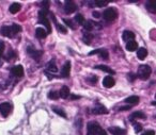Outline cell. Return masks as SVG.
Here are the masks:
<instances>
[{"instance_id": "cell-11", "label": "cell", "mask_w": 156, "mask_h": 135, "mask_svg": "<svg viewBox=\"0 0 156 135\" xmlns=\"http://www.w3.org/2000/svg\"><path fill=\"white\" fill-rule=\"evenodd\" d=\"M0 34L2 35V36L10 37V39H12V37L15 36L11 26H2L1 27V28H0Z\"/></svg>"}, {"instance_id": "cell-1", "label": "cell", "mask_w": 156, "mask_h": 135, "mask_svg": "<svg viewBox=\"0 0 156 135\" xmlns=\"http://www.w3.org/2000/svg\"><path fill=\"white\" fill-rule=\"evenodd\" d=\"M103 130L98 121H90L87 124V135H102Z\"/></svg>"}, {"instance_id": "cell-18", "label": "cell", "mask_w": 156, "mask_h": 135, "mask_svg": "<svg viewBox=\"0 0 156 135\" xmlns=\"http://www.w3.org/2000/svg\"><path fill=\"white\" fill-rule=\"evenodd\" d=\"M37 22L45 27L48 34L51 33V26H50V22H49V20L47 19V17H39V22Z\"/></svg>"}, {"instance_id": "cell-20", "label": "cell", "mask_w": 156, "mask_h": 135, "mask_svg": "<svg viewBox=\"0 0 156 135\" xmlns=\"http://www.w3.org/2000/svg\"><path fill=\"white\" fill-rule=\"evenodd\" d=\"M137 119H143L145 120L147 119V116L144 115V114L142 113V112H134V113L132 114V115L129 116V121H133V120H137Z\"/></svg>"}, {"instance_id": "cell-43", "label": "cell", "mask_w": 156, "mask_h": 135, "mask_svg": "<svg viewBox=\"0 0 156 135\" xmlns=\"http://www.w3.org/2000/svg\"><path fill=\"white\" fill-rule=\"evenodd\" d=\"M69 100H77V99L80 98V96H77V95H69Z\"/></svg>"}, {"instance_id": "cell-39", "label": "cell", "mask_w": 156, "mask_h": 135, "mask_svg": "<svg viewBox=\"0 0 156 135\" xmlns=\"http://www.w3.org/2000/svg\"><path fill=\"white\" fill-rule=\"evenodd\" d=\"M94 3H95V7H98V8H103L105 7V5H107V1H102V0H96V1H94Z\"/></svg>"}, {"instance_id": "cell-14", "label": "cell", "mask_w": 156, "mask_h": 135, "mask_svg": "<svg viewBox=\"0 0 156 135\" xmlns=\"http://www.w3.org/2000/svg\"><path fill=\"white\" fill-rule=\"evenodd\" d=\"M16 58H17V53H16V51L10 47L9 51H8L5 54H3V58L2 59L5 61H7V62H11V61L15 60Z\"/></svg>"}, {"instance_id": "cell-8", "label": "cell", "mask_w": 156, "mask_h": 135, "mask_svg": "<svg viewBox=\"0 0 156 135\" xmlns=\"http://www.w3.org/2000/svg\"><path fill=\"white\" fill-rule=\"evenodd\" d=\"M12 109H13V106L10 102L0 103V114L3 117H8V115L12 112Z\"/></svg>"}, {"instance_id": "cell-21", "label": "cell", "mask_w": 156, "mask_h": 135, "mask_svg": "<svg viewBox=\"0 0 156 135\" xmlns=\"http://www.w3.org/2000/svg\"><path fill=\"white\" fill-rule=\"evenodd\" d=\"M71 95V92H69V88L67 86H62L61 89L59 90V97L62 99H67Z\"/></svg>"}, {"instance_id": "cell-25", "label": "cell", "mask_w": 156, "mask_h": 135, "mask_svg": "<svg viewBox=\"0 0 156 135\" xmlns=\"http://www.w3.org/2000/svg\"><path fill=\"white\" fill-rule=\"evenodd\" d=\"M20 9H22V5H20V3H18V2H14V3H12V5H10L9 11H10V13H11V14H16V13H18V12L20 11Z\"/></svg>"}, {"instance_id": "cell-44", "label": "cell", "mask_w": 156, "mask_h": 135, "mask_svg": "<svg viewBox=\"0 0 156 135\" xmlns=\"http://www.w3.org/2000/svg\"><path fill=\"white\" fill-rule=\"evenodd\" d=\"M92 16H93L94 18H100L102 15H101V13H100V12H98V11H94L93 13H92Z\"/></svg>"}, {"instance_id": "cell-32", "label": "cell", "mask_w": 156, "mask_h": 135, "mask_svg": "<svg viewBox=\"0 0 156 135\" xmlns=\"http://www.w3.org/2000/svg\"><path fill=\"white\" fill-rule=\"evenodd\" d=\"M47 97L50 100H58V99L60 98V97H59V92H57V90H50V92L48 93Z\"/></svg>"}, {"instance_id": "cell-37", "label": "cell", "mask_w": 156, "mask_h": 135, "mask_svg": "<svg viewBox=\"0 0 156 135\" xmlns=\"http://www.w3.org/2000/svg\"><path fill=\"white\" fill-rule=\"evenodd\" d=\"M136 79H137V73H132V71L127 73V80L129 82H134Z\"/></svg>"}, {"instance_id": "cell-28", "label": "cell", "mask_w": 156, "mask_h": 135, "mask_svg": "<svg viewBox=\"0 0 156 135\" xmlns=\"http://www.w3.org/2000/svg\"><path fill=\"white\" fill-rule=\"evenodd\" d=\"M137 48H138V44H137V42L135 41H130L128 42V43H126V50L127 51H135V50H137Z\"/></svg>"}, {"instance_id": "cell-23", "label": "cell", "mask_w": 156, "mask_h": 135, "mask_svg": "<svg viewBox=\"0 0 156 135\" xmlns=\"http://www.w3.org/2000/svg\"><path fill=\"white\" fill-rule=\"evenodd\" d=\"M94 68L98 69V70L105 71V73H109V75H115V71L113 70L112 68H110V67L106 66V65H96V66H94Z\"/></svg>"}, {"instance_id": "cell-47", "label": "cell", "mask_w": 156, "mask_h": 135, "mask_svg": "<svg viewBox=\"0 0 156 135\" xmlns=\"http://www.w3.org/2000/svg\"><path fill=\"white\" fill-rule=\"evenodd\" d=\"M1 66H2V61L0 60V67H1Z\"/></svg>"}, {"instance_id": "cell-45", "label": "cell", "mask_w": 156, "mask_h": 135, "mask_svg": "<svg viewBox=\"0 0 156 135\" xmlns=\"http://www.w3.org/2000/svg\"><path fill=\"white\" fill-rule=\"evenodd\" d=\"M151 104H152V105H155V106H156V101H152Z\"/></svg>"}, {"instance_id": "cell-40", "label": "cell", "mask_w": 156, "mask_h": 135, "mask_svg": "<svg viewBox=\"0 0 156 135\" xmlns=\"http://www.w3.org/2000/svg\"><path fill=\"white\" fill-rule=\"evenodd\" d=\"M41 5H41L42 10H46V11H48V9H49V5H50L49 1H42Z\"/></svg>"}, {"instance_id": "cell-31", "label": "cell", "mask_w": 156, "mask_h": 135, "mask_svg": "<svg viewBox=\"0 0 156 135\" xmlns=\"http://www.w3.org/2000/svg\"><path fill=\"white\" fill-rule=\"evenodd\" d=\"M51 110L55 112L56 114H58L59 116H61V117H63V118H66L67 116H66V113H65L64 111H63L62 109H60V107H58V106H52L51 107Z\"/></svg>"}, {"instance_id": "cell-17", "label": "cell", "mask_w": 156, "mask_h": 135, "mask_svg": "<svg viewBox=\"0 0 156 135\" xmlns=\"http://www.w3.org/2000/svg\"><path fill=\"white\" fill-rule=\"evenodd\" d=\"M122 39H123L125 43H128V42H130V41H134L135 39L134 32H132V31H129V30H125L123 32V34H122Z\"/></svg>"}, {"instance_id": "cell-35", "label": "cell", "mask_w": 156, "mask_h": 135, "mask_svg": "<svg viewBox=\"0 0 156 135\" xmlns=\"http://www.w3.org/2000/svg\"><path fill=\"white\" fill-rule=\"evenodd\" d=\"M86 81H87L90 85H96V83H98V77H96V76H91L90 78L86 79Z\"/></svg>"}, {"instance_id": "cell-19", "label": "cell", "mask_w": 156, "mask_h": 135, "mask_svg": "<svg viewBox=\"0 0 156 135\" xmlns=\"http://www.w3.org/2000/svg\"><path fill=\"white\" fill-rule=\"evenodd\" d=\"M145 9L153 14H156V0H149L145 2Z\"/></svg>"}, {"instance_id": "cell-4", "label": "cell", "mask_w": 156, "mask_h": 135, "mask_svg": "<svg viewBox=\"0 0 156 135\" xmlns=\"http://www.w3.org/2000/svg\"><path fill=\"white\" fill-rule=\"evenodd\" d=\"M24 68H23L22 65H16V66H13L10 69V77L15 80L23 78L24 77Z\"/></svg>"}, {"instance_id": "cell-16", "label": "cell", "mask_w": 156, "mask_h": 135, "mask_svg": "<svg viewBox=\"0 0 156 135\" xmlns=\"http://www.w3.org/2000/svg\"><path fill=\"white\" fill-rule=\"evenodd\" d=\"M115 81L111 76H107L103 79V86L104 87H107V88H110L112 86H115Z\"/></svg>"}, {"instance_id": "cell-27", "label": "cell", "mask_w": 156, "mask_h": 135, "mask_svg": "<svg viewBox=\"0 0 156 135\" xmlns=\"http://www.w3.org/2000/svg\"><path fill=\"white\" fill-rule=\"evenodd\" d=\"M93 39H94V35L92 34L91 32H85V33H83V43L87 44V45H90Z\"/></svg>"}, {"instance_id": "cell-41", "label": "cell", "mask_w": 156, "mask_h": 135, "mask_svg": "<svg viewBox=\"0 0 156 135\" xmlns=\"http://www.w3.org/2000/svg\"><path fill=\"white\" fill-rule=\"evenodd\" d=\"M141 135H155V131L153 130H147L142 133Z\"/></svg>"}, {"instance_id": "cell-13", "label": "cell", "mask_w": 156, "mask_h": 135, "mask_svg": "<svg viewBox=\"0 0 156 135\" xmlns=\"http://www.w3.org/2000/svg\"><path fill=\"white\" fill-rule=\"evenodd\" d=\"M49 16H50V18L52 19V22H54V24H55V26H56L57 30H58L60 33H63V34H66V33H67L66 28H65V27H63L62 25L59 24L58 20H57V18H56V16H55V14L50 12V13H49Z\"/></svg>"}, {"instance_id": "cell-9", "label": "cell", "mask_w": 156, "mask_h": 135, "mask_svg": "<svg viewBox=\"0 0 156 135\" xmlns=\"http://www.w3.org/2000/svg\"><path fill=\"white\" fill-rule=\"evenodd\" d=\"M93 54H98L100 58L104 61H108L109 59V53H108V50L104 49V48H101V49H95V50H92V51L89 52V56H93Z\"/></svg>"}, {"instance_id": "cell-42", "label": "cell", "mask_w": 156, "mask_h": 135, "mask_svg": "<svg viewBox=\"0 0 156 135\" xmlns=\"http://www.w3.org/2000/svg\"><path fill=\"white\" fill-rule=\"evenodd\" d=\"M132 109L130 107V105H126V106H121L118 109V111H129V110Z\"/></svg>"}, {"instance_id": "cell-29", "label": "cell", "mask_w": 156, "mask_h": 135, "mask_svg": "<svg viewBox=\"0 0 156 135\" xmlns=\"http://www.w3.org/2000/svg\"><path fill=\"white\" fill-rule=\"evenodd\" d=\"M74 20L76 22V24L79 25V26H83V24H85L86 19H85V16L83 15V14H76L75 17H74Z\"/></svg>"}, {"instance_id": "cell-7", "label": "cell", "mask_w": 156, "mask_h": 135, "mask_svg": "<svg viewBox=\"0 0 156 135\" xmlns=\"http://www.w3.org/2000/svg\"><path fill=\"white\" fill-rule=\"evenodd\" d=\"M91 113L93 114V115H104V114H108L109 112L105 105H103V104H101L100 102H98L95 104V106L92 107Z\"/></svg>"}, {"instance_id": "cell-12", "label": "cell", "mask_w": 156, "mask_h": 135, "mask_svg": "<svg viewBox=\"0 0 156 135\" xmlns=\"http://www.w3.org/2000/svg\"><path fill=\"white\" fill-rule=\"evenodd\" d=\"M108 132L111 135H127V131L120 127H109Z\"/></svg>"}, {"instance_id": "cell-36", "label": "cell", "mask_w": 156, "mask_h": 135, "mask_svg": "<svg viewBox=\"0 0 156 135\" xmlns=\"http://www.w3.org/2000/svg\"><path fill=\"white\" fill-rule=\"evenodd\" d=\"M5 44L3 41H0V60L3 58V54H5Z\"/></svg>"}, {"instance_id": "cell-24", "label": "cell", "mask_w": 156, "mask_h": 135, "mask_svg": "<svg viewBox=\"0 0 156 135\" xmlns=\"http://www.w3.org/2000/svg\"><path fill=\"white\" fill-rule=\"evenodd\" d=\"M46 71H48V73H57L58 71V68H57V65L56 63H55V61H50V62L47 63V65H46Z\"/></svg>"}, {"instance_id": "cell-48", "label": "cell", "mask_w": 156, "mask_h": 135, "mask_svg": "<svg viewBox=\"0 0 156 135\" xmlns=\"http://www.w3.org/2000/svg\"><path fill=\"white\" fill-rule=\"evenodd\" d=\"M155 99H156V95H155Z\"/></svg>"}, {"instance_id": "cell-2", "label": "cell", "mask_w": 156, "mask_h": 135, "mask_svg": "<svg viewBox=\"0 0 156 135\" xmlns=\"http://www.w3.org/2000/svg\"><path fill=\"white\" fill-rule=\"evenodd\" d=\"M152 73V69L149 65H140L138 67V70H137V78L141 80H147L150 78Z\"/></svg>"}, {"instance_id": "cell-22", "label": "cell", "mask_w": 156, "mask_h": 135, "mask_svg": "<svg viewBox=\"0 0 156 135\" xmlns=\"http://www.w3.org/2000/svg\"><path fill=\"white\" fill-rule=\"evenodd\" d=\"M47 31L44 28H37L35 29V37L39 39H43L47 36Z\"/></svg>"}, {"instance_id": "cell-46", "label": "cell", "mask_w": 156, "mask_h": 135, "mask_svg": "<svg viewBox=\"0 0 156 135\" xmlns=\"http://www.w3.org/2000/svg\"><path fill=\"white\" fill-rule=\"evenodd\" d=\"M102 135H107L106 131H105V130H103V132H102Z\"/></svg>"}, {"instance_id": "cell-6", "label": "cell", "mask_w": 156, "mask_h": 135, "mask_svg": "<svg viewBox=\"0 0 156 135\" xmlns=\"http://www.w3.org/2000/svg\"><path fill=\"white\" fill-rule=\"evenodd\" d=\"M63 10H64L65 14L75 13L78 10V5L74 1H72V0H66L64 2V5H63Z\"/></svg>"}, {"instance_id": "cell-15", "label": "cell", "mask_w": 156, "mask_h": 135, "mask_svg": "<svg viewBox=\"0 0 156 135\" xmlns=\"http://www.w3.org/2000/svg\"><path fill=\"white\" fill-rule=\"evenodd\" d=\"M96 27L101 28V26H98V22H92V20H87V22H85V24H83V29L86 30V32H91Z\"/></svg>"}, {"instance_id": "cell-3", "label": "cell", "mask_w": 156, "mask_h": 135, "mask_svg": "<svg viewBox=\"0 0 156 135\" xmlns=\"http://www.w3.org/2000/svg\"><path fill=\"white\" fill-rule=\"evenodd\" d=\"M102 16L106 22H112L118 18V11L115 8H108L102 13Z\"/></svg>"}, {"instance_id": "cell-38", "label": "cell", "mask_w": 156, "mask_h": 135, "mask_svg": "<svg viewBox=\"0 0 156 135\" xmlns=\"http://www.w3.org/2000/svg\"><path fill=\"white\" fill-rule=\"evenodd\" d=\"M63 22H64V24L66 25V26H69L72 30H75V29H76V26L73 24V22H72L71 19H63Z\"/></svg>"}, {"instance_id": "cell-5", "label": "cell", "mask_w": 156, "mask_h": 135, "mask_svg": "<svg viewBox=\"0 0 156 135\" xmlns=\"http://www.w3.org/2000/svg\"><path fill=\"white\" fill-rule=\"evenodd\" d=\"M26 52L29 56H31V58L34 61H37V62H39V61L41 60L42 56H43V51H42V50H37V49H35V48L31 47V46L27 47Z\"/></svg>"}, {"instance_id": "cell-30", "label": "cell", "mask_w": 156, "mask_h": 135, "mask_svg": "<svg viewBox=\"0 0 156 135\" xmlns=\"http://www.w3.org/2000/svg\"><path fill=\"white\" fill-rule=\"evenodd\" d=\"M126 103H128V104H137V103H139V97L138 96H129L127 97V98L125 99Z\"/></svg>"}, {"instance_id": "cell-33", "label": "cell", "mask_w": 156, "mask_h": 135, "mask_svg": "<svg viewBox=\"0 0 156 135\" xmlns=\"http://www.w3.org/2000/svg\"><path fill=\"white\" fill-rule=\"evenodd\" d=\"M11 27H12V30H13L14 35L18 34V33H20V32H22V31H23L22 26H20V25H17V24H13V25H11Z\"/></svg>"}, {"instance_id": "cell-34", "label": "cell", "mask_w": 156, "mask_h": 135, "mask_svg": "<svg viewBox=\"0 0 156 135\" xmlns=\"http://www.w3.org/2000/svg\"><path fill=\"white\" fill-rule=\"evenodd\" d=\"M133 123V127H134V130L136 133H139L140 131H142V126H141L140 123H139L138 121H136V120H133V121H130Z\"/></svg>"}, {"instance_id": "cell-26", "label": "cell", "mask_w": 156, "mask_h": 135, "mask_svg": "<svg viewBox=\"0 0 156 135\" xmlns=\"http://www.w3.org/2000/svg\"><path fill=\"white\" fill-rule=\"evenodd\" d=\"M147 56V50L143 47L139 48L138 51H137V58H138L140 61H143Z\"/></svg>"}, {"instance_id": "cell-10", "label": "cell", "mask_w": 156, "mask_h": 135, "mask_svg": "<svg viewBox=\"0 0 156 135\" xmlns=\"http://www.w3.org/2000/svg\"><path fill=\"white\" fill-rule=\"evenodd\" d=\"M69 73H71V62L69 61H66L64 63V65L62 66L60 71V77L61 78H69Z\"/></svg>"}]
</instances>
